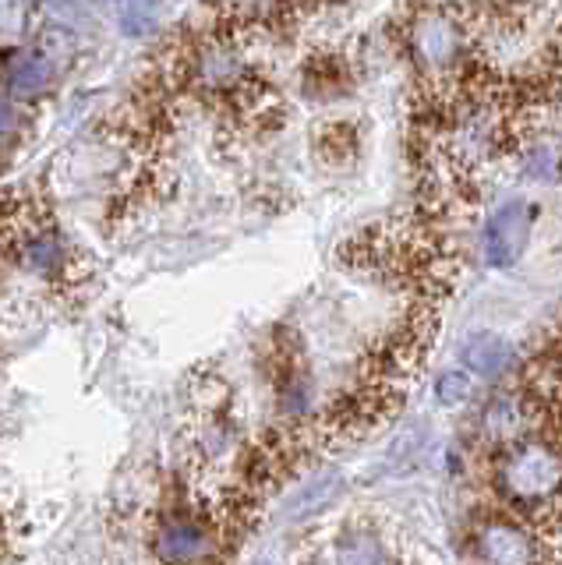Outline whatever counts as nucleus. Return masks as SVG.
Returning a JSON list of instances; mask_svg holds the SVG:
<instances>
[{"label":"nucleus","instance_id":"f8f14e48","mask_svg":"<svg viewBox=\"0 0 562 565\" xmlns=\"http://www.w3.org/2000/svg\"><path fill=\"white\" fill-rule=\"evenodd\" d=\"M258 565H269V562H258Z\"/></svg>","mask_w":562,"mask_h":565},{"label":"nucleus","instance_id":"0eeeda50","mask_svg":"<svg viewBox=\"0 0 562 565\" xmlns=\"http://www.w3.org/2000/svg\"><path fill=\"white\" fill-rule=\"evenodd\" d=\"M523 424H527V411L517 396H496L481 414V428L488 441H499V446H509L523 435Z\"/></svg>","mask_w":562,"mask_h":565},{"label":"nucleus","instance_id":"f03ea898","mask_svg":"<svg viewBox=\"0 0 562 565\" xmlns=\"http://www.w3.org/2000/svg\"><path fill=\"white\" fill-rule=\"evenodd\" d=\"M527 237H531V205H527V202L499 205L496 216H491L488 226H485V237H481L485 262L496 265V269L513 265L523 255Z\"/></svg>","mask_w":562,"mask_h":565},{"label":"nucleus","instance_id":"20e7f679","mask_svg":"<svg viewBox=\"0 0 562 565\" xmlns=\"http://www.w3.org/2000/svg\"><path fill=\"white\" fill-rule=\"evenodd\" d=\"M464 50V29L453 22V18H425L414 29V53L421 64L428 67H449Z\"/></svg>","mask_w":562,"mask_h":565},{"label":"nucleus","instance_id":"9b49d317","mask_svg":"<svg viewBox=\"0 0 562 565\" xmlns=\"http://www.w3.org/2000/svg\"><path fill=\"white\" fill-rule=\"evenodd\" d=\"M474 396V382L464 371H449V375L438 379V399L443 403H464Z\"/></svg>","mask_w":562,"mask_h":565},{"label":"nucleus","instance_id":"7ed1b4c3","mask_svg":"<svg viewBox=\"0 0 562 565\" xmlns=\"http://www.w3.org/2000/svg\"><path fill=\"white\" fill-rule=\"evenodd\" d=\"M474 558L478 565H534L538 547L523 526L509 520H485L474 526Z\"/></svg>","mask_w":562,"mask_h":565},{"label":"nucleus","instance_id":"9d476101","mask_svg":"<svg viewBox=\"0 0 562 565\" xmlns=\"http://www.w3.org/2000/svg\"><path fill=\"white\" fill-rule=\"evenodd\" d=\"M8 75H11L14 88H36V85H43L46 64L36 57V53H19V57H11Z\"/></svg>","mask_w":562,"mask_h":565},{"label":"nucleus","instance_id":"1a4fd4ad","mask_svg":"<svg viewBox=\"0 0 562 565\" xmlns=\"http://www.w3.org/2000/svg\"><path fill=\"white\" fill-rule=\"evenodd\" d=\"M337 565H390V552L375 534L350 530L337 541Z\"/></svg>","mask_w":562,"mask_h":565},{"label":"nucleus","instance_id":"39448f33","mask_svg":"<svg viewBox=\"0 0 562 565\" xmlns=\"http://www.w3.org/2000/svg\"><path fill=\"white\" fill-rule=\"evenodd\" d=\"M460 361L470 375H478V379H502L506 371L517 364V350L496 332H478V335H470V340H464Z\"/></svg>","mask_w":562,"mask_h":565},{"label":"nucleus","instance_id":"423d86ee","mask_svg":"<svg viewBox=\"0 0 562 565\" xmlns=\"http://www.w3.org/2000/svg\"><path fill=\"white\" fill-rule=\"evenodd\" d=\"M156 552L167 565H188L209 552V537L191 523H167L156 537Z\"/></svg>","mask_w":562,"mask_h":565},{"label":"nucleus","instance_id":"f257e3e1","mask_svg":"<svg viewBox=\"0 0 562 565\" xmlns=\"http://www.w3.org/2000/svg\"><path fill=\"white\" fill-rule=\"evenodd\" d=\"M499 491L520 505H541L562 491V456L544 441H517L499 459Z\"/></svg>","mask_w":562,"mask_h":565},{"label":"nucleus","instance_id":"6e6552de","mask_svg":"<svg viewBox=\"0 0 562 565\" xmlns=\"http://www.w3.org/2000/svg\"><path fill=\"white\" fill-rule=\"evenodd\" d=\"M343 491V477L337 470H326L319 477H311L308 484H301V491L294 494L287 502V516L290 520H305V516H315V512H322L337 494Z\"/></svg>","mask_w":562,"mask_h":565}]
</instances>
